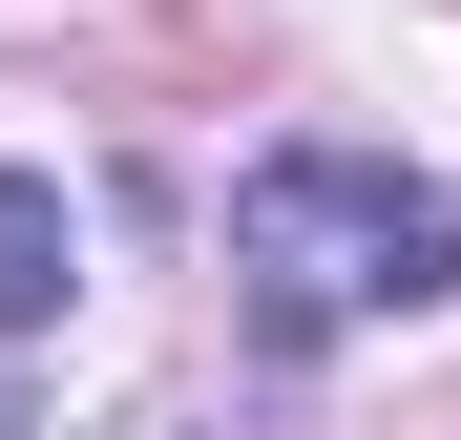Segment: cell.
I'll return each instance as SVG.
<instances>
[{"instance_id": "1", "label": "cell", "mask_w": 461, "mask_h": 440, "mask_svg": "<svg viewBox=\"0 0 461 440\" xmlns=\"http://www.w3.org/2000/svg\"><path fill=\"white\" fill-rule=\"evenodd\" d=\"M230 293H252V356H336L377 315H440L461 293V189L399 168V147L294 126V147H252V189H230Z\"/></svg>"}, {"instance_id": "2", "label": "cell", "mask_w": 461, "mask_h": 440, "mask_svg": "<svg viewBox=\"0 0 461 440\" xmlns=\"http://www.w3.org/2000/svg\"><path fill=\"white\" fill-rule=\"evenodd\" d=\"M63 293H85V210L63 168H0V336H63Z\"/></svg>"}]
</instances>
